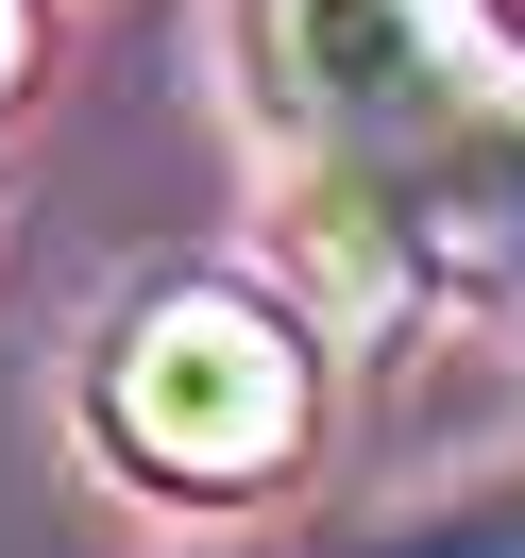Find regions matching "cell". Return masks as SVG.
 <instances>
[{"label":"cell","instance_id":"obj_3","mask_svg":"<svg viewBox=\"0 0 525 558\" xmlns=\"http://www.w3.org/2000/svg\"><path fill=\"white\" fill-rule=\"evenodd\" d=\"M238 69H254L272 136L356 170V153L423 136L441 102H475L509 69V17L491 0H238Z\"/></svg>","mask_w":525,"mask_h":558},{"label":"cell","instance_id":"obj_4","mask_svg":"<svg viewBox=\"0 0 525 558\" xmlns=\"http://www.w3.org/2000/svg\"><path fill=\"white\" fill-rule=\"evenodd\" d=\"M35 85V0H0V102Z\"/></svg>","mask_w":525,"mask_h":558},{"label":"cell","instance_id":"obj_1","mask_svg":"<svg viewBox=\"0 0 525 558\" xmlns=\"http://www.w3.org/2000/svg\"><path fill=\"white\" fill-rule=\"evenodd\" d=\"M85 440L170 508H254L272 474H306L322 440V339L306 305L238 271H170L85 339Z\"/></svg>","mask_w":525,"mask_h":558},{"label":"cell","instance_id":"obj_2","mask_svg":"<svg viewBox=\"0 0 525 558\" xmlns=\"http://www.w3.org/2000/svg\"><path fill=\"white\" fill-rule=\"evenodd\" d=\"M306 254L339 305H407V288H525V69L441 102L423 136L356 153L306 186Z\"/></svg>","mask_w":525,"mask_h":558}]
</instances>
